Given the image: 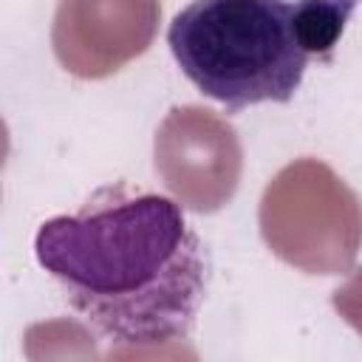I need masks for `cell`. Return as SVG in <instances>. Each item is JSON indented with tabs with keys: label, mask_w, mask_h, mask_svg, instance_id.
<instances>
[{
	"label": "cell",
	"mask_w": 362,
	"mask_h": 362,
	"mask_svg": "<svg viewBox=\"0 0 362 362\" xmlns=\"http://www.w3.org/2000/svg\"><path fill=\"white\" fill-rule=\"evenodd\" d=\"M34 257L65 303L102 339H187L209 288V252L178 201L113 181L76 212L45 218Z\"/></svg>",
	"instance_id": "cell-1"
},
{
	"label": "cell",
	"mask_w": 362,
	"mask_h": 362,
	"mask_svg": "<svg viewBox=\"0 0 362 362\" xmlns=\"http://www.w3.org/2000/svg\"><path fill=\"white\" fill-rule=\"evenodd\" d=\"M167 45L181 74L229 113L288 102L311 57L294 25V0H192L173 17Z\"/></svg>",
	"instance_id": "cell-2"
},
{
	"label": "cell",
	"mask_w": 362,
	"mask_h": 362,
	"mask_svg": "<svg viewBox=\"0 0 362 362\" xmlns=\"http://www.w3.org/2000/svg\"><path fill=\"white\" fill-rule=\"evenodd\" d=\"M359 0H294V25L308 54H328Z\"/></svg>",
	"instance_id": "cell-3"
}]
</instances>
